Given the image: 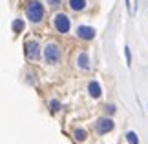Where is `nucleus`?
I'll return each mask as SVG.
<instances>
[{
	"instance_id": "1",
	"label": "nucleus",
	"mask_w": 148,
	"mask_h": 144,
	"mask_svg": "<svg viewBox=\"0 0 148 144\" xmlns=\"http://www.w3.org/2000/svg\"><path fill=\"white\" fill-rule=\"evenodd\" d=\"M26 16L27 20L31 22V24H40L44 20V16H46V9H44V5L40 0H29L26 5Z\"/></svg>"
},
{
	"instance_id": "2",
	"label": "nucleus",
	"mask_w": 148,
	"mask_h": 144,
	"mask_svg": "<svg viewBox=\"0 0 148 144\" xmlns=\"http://www.w3.org/2000/svg\"><path fill=\"white\" fill-rule=\"evenodd\" d=\"M44 60H46L48 64H51V66L59 64L62 60V49H60V46L57 42H48L44 46Z\"/></svg>"
},
{
	"instance_id": "3",
	"label": "nucleus",
	"mask_w": 148,
	"mask_h": 144,
	"mask_svg": "<svg viewBox=\"0 0 148 144\" xmlns=\"http://www.w3.org/2000/svg\"><path fill=\"white\" fill-rule=\"evenodd\" d=\"M53 27L60 35H68L71 29V20L66 13H55L53 15Z\"/></svg>"
},
{
	"instance_id": "4",
	"label": "nucleus",
	"mask_w": 148,
	"mask_h": 144,
	"mask_svg": "<svg viewBox=\"0 0 148 144\" xmlns=\"http://www.w3.org/2000/svg\"><path fill=\"white\" fill-rule=\"evenodd\" d=\"M24 49H26V57L29 60H38L40 59V44L37 40H27L24 44Z\"/></svg>"
},
{
	"instance_id": "5",
	"label": "nucleus",
	"mask_w": 148,
	"mask_h": 144,
	"mask_svg": "<svg viewBox=\"0 0 148 144\" xmlns=\"http://www.w3.org/2000/svg\"><path fill=\"white\" fill-rule=\"evenodd\" d=\"M113 128H115V124H113V120L110 117H101V119H97V122H95V130H97L99 135L110 133Z\"/></svg>"
},
{
	"instance_id": "6",
	"label": "nucleus",
	"mask_w": 148,
	"mask_h": 144,
	"mask_svg": "<svg viewBox=\"0 0 148 144\" xmlns=\"http://www.w3.org/2000/svg\"><path fill=\"white\" fill-rule=\"evenodd\" d=\"M75 35L81 40H93L95 35H97V31H95L92 26H79L77 31H75Z\"/></svg>"
},
{
	"instance_id": "7",
	"label": "nucleus",
	"mask_w": 148,
	"mask_h": 144,
	"mask_svg": "<svg viewBox=\"0 0 148 144\" xmlns=\"http://www.w3.org/2000/svg\"><path fill=\"white\" fill-rule=\"evenodd\" d=\"M77 68L82 70V71H88L90 68H92V64H90V55L86 51H81V53L77 55Z\"/></svg>"
},
{
	"instance_id": "8",
	"label": "nucleus",
	"mask_w": 148,
	"mask_h": 144,
	"mask_svg": "<svg viewBox=\"0 0 148 144\" xmlns=\"http://www.w3.org/2000/svg\"><path fill=\"white\" fill-rule=\"evenodd\" d=\"M68 8L75 13H81L88 8V0H68Z\"/></svg>"
},
{
	"instance_id": "9",
	"label": "nucleus",
	"mask_w": 148,
	"mask_h": 144,
	"mask_svg": "<svg viewBox=\"0 0 148 144\" xmlns=\"http://www.w3.org/2000/svg\"><path fill=\"white\" fill-rule=\"evenodd\" d=\"M88 93L92 99H99V97L102 95V89H101V84L97 82V80H92V82L88 84Z\"/></svg>"
},
{
	"instance_id": "10",
	"label": "nucleus",
	"mask_w": 148,
	"mask_h": 144,
	"mask_svg": "<svg viewBox=\"0 0 148 144\" xmlns=\"http://www.w3.org/2000/svg\"><path fill=\"white\" fill-rule=\"evenodd\" d=\"M86 137H88L86 130H82V128H75V130H73V139H75L77 142H84Z\"/></svg>"
},
{
	"instance_id": "11",
	"label": "nucleus",
	"mask_w": 148,
	"mask_h": 144,
	"mask_svg": "<svg viewBox=\"0 0 148 144\" xmlns=\"http://www.w3.org/2000/svg\"><path fill=\"white\" fill-rule=\"evenodd\" d=\"M126 141L128 144H139V137L135 131H126Z\"/></svg>"
},
{
	"instance_id": "12",
	"label": "nucleus",
	"mask_w": 148,
	"mask_h": 144,
	"mask_svg": "<svg viewBox=\"0 0 148 144\" xmlns=\"http://www.w3.org/2000/svg\"><path fill=\"white\" fill-rule=\"evenodd\" d=\"M22 29H24V20H22V18H15L13 20V31L15 33H20Z\"/></svg>"
},
{
	"instance_id": "13",
	"label": "nucleus",
	"mask_w": 148,
	"mask_h": 144,
	"mask_svg": "<svg viewBox=\"0 0 148 144\" xmlns=\"http://www.w3.org/2000/svg\"><path fill=\"white\" fill-rule=\"evenodd\" d=\"M49 108H51V111L55 113V111H60L62 106H60V102L57 100V99H53V100H49Z\"/></svg>"
},
{
	"instance_id": "14",
	"label": "nucleus",
	"mask_w": 148,
	"mask_h": 144,
	"mask_svg": "<svg viewBox=\"0 0 148 144\" xmlns=\"http://www.w3.org/2000/svg\"><path fill=\"white\" fill-rule=\"evenodd\" d=\"M124 57H126V66L130 68V66H132V53H130L128 46H124Z\"/></svg>"
},
{
	"instance_id": "15",
	"label": "nucleus",
	"mask_w": 148,
	"mask_h": 144,
	"mask_svg": "<svg viewBox=\"0 0 148 144\" xmlns=\"http://www.w3.org/2000/svg\"><path fill=\"white\" fill-rule=\"evenodd\" d=\"M46 2H48L49 8H53V9H57V8H60V5H62V0H46Z\"/></svg>"
},
{
	"instance_id": "16",
	"label": "nucleus",
	"mask_w": 148,
	"mask_h": 144,
	"mask_svg": "<svg viewBox=\"0 0 148 144\" xmlns=\"http://www.w3.org/2000/svg\"><path fill=\"white\" fill-rule=\"evenodd\" d=\"M104 111H106L108 115H113V113L117 111V108L113 106V104H106V106H104Z\"/></svg>"
},
{
	"instance_id": "17",
	"label": "nucleus",
	"mask_w": 148,
	"mask_h": 144,
	"mask_svg": "<svg viewBox=\"0 0 148 144\" xmlns=\"http://www.w3.org/2000/svg\"><path fill=\"white\" fill-rule=\"evenodd\" d=\"M124 2H126V11L132 13V4H130V0H124Z\"/></svg>"
}]
</instances>
